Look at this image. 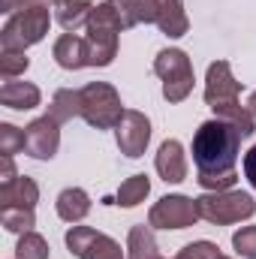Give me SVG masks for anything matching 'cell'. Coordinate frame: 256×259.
I'll return each instance as SVG.
<instances>
[{
  "label": "cell",
  "mask_w": 256,
  "mask_h": 259,
  "mask_svg": "<svg viewBox=\"0 0 256 259\" xmlns=\"http://www.w3.org/2000/svg\"><path fill=\"white\" fill-rule=\"evenodd\" d=\"M241 151V136L238 130L220 118L199 124L193 136V163L199 175H229L235 172Z\"/></svg>",
  "instance_id": "obj_1"
},
{
  "label": "cell",
  "mask_w": 256,
  "mask_h": 259,
  "mask_svg": "<svg viewBox=\"0 0 256 259\" xmlns=\"http://www.w3.org/2000/svg\"><path fill=\"white\" fill-rule=\"evenodd\" d=\"M121 18L115 12V6L106 0L94 9L91 24H88V36H84V55L88 66H109L118 55V33H121Z\"/></svg>",
  "instance_id": "obj_2"
},
{
  "label": "cell",
  "mask_w": 256,
  "mask_h": 259,
  "mask_svg": "<svg viewBox=\"0 0 256 259\" xmlns=\"http://www.w3.org/2000/svg\"><path fill=\"white\" fill-rule=\"evenodd\" d=\"M199 220H208L214 226H229L241 223L256 214V202L244 190H220V193H205L196 199Z\"/></svg>",
  "instance_id": "obj_3"
},
{
  "label": "cell",
  "mask_w": 256,
  "mask_h": 259,
  "mask_svg": "<svg viewBox=\"0 0 256 259\" xmlns=\"http://www.w3.org/2000/svg\"><path fill=\"white\" fill-rule=\"evenodd\" d=\"M124 106L118 91L109 81H91L81 88V118L97 130H115L124 118Z\"/></svg>",
  "instance_id": "obj_4"
},
{
  "label": "cell",
  "mask_w": 256,
  "mask_h": 259,
  "mask_svg": "<svg viewBox=\"0 0 256 259\" xmlns=\"http://www.w3.org/2000/svg\"><path fill=\"white\" fill-rule=\"evenodd\" d=\"M154 72L163 78V97L169 103H184L193 91V64L187 52L181 49H163L154 58Z\"/></svg>",
  "instance_id": "obj_5"
},
{
  "label": "cell",
  "mask_w": 256,
  "mask_h": 259,
  "mask_svg": "<svg viewBox=\"0 0 256 259\" xmlns=\"http://www.w3.org/2000/svg\"><path fill=\"white\" fill-rule=\"evenodd\" d=\"M49 9H18L9 15L6 27L0 30V46L12 49V52H24L36 42H42V36L49 33Z\"/></svg>",
  "instance_id": "obj_6"
},
{
  "label": "cell",
  "mask_w": 256,
  "mask_h": 259,
  "mask_svg": "<svg viewBox=\"0 0 256 259\" xmlns=\"http://www.w3.org/2000/svg\"><path fill=\"white\" fill-rule=\"evenodd\" d=\"M66 247L78 259H127L115 238H109L91 226H75V223L66 232Z\"/></svg>",
  "instance_id": "obj_7"
},
{
  "label": "cell",
  "mask_w": 256,
  "mask_h": 259,
  "mask_svg": "<svg viewBox=\"0 0 256 259\" xmlns=\"http://www.w3.org/2000/svg\"><path fill=\"white\" fill-rule=\"evenodd\" d=\"M199 220V211H196V199L190 196H163L151 214H148V226L151 229H187Z\"/></svg>",
  "instance_id": "obj_8"
},
{
  "label": "cell",
  "mask_w": 256,
  "mask_h": 259,
  "mask_svg": "<svg viewBox=\"0 0 256 259\" xmlns=\"http://www.w3.org/2000/svg\"><path fill=\"white\" fill-rule=\"evenodd\" d=\"M61 148V124L52 115H42L24 127V154L33 160H52Z\"/></svg>",
  "instance_id": "obj_9"
},
{
  "label": "cell",
  "mask_w": 256,
  "mask_h": 259,
  "mask_svg": "<svg viewBox=\"0 0 256 259\" xmlns=\"http://www.w3.org/2000/svg\"><path fill=\"white\" fill-rule=\"evenodd\" d=\"M241 88L244 84L232 75L229 61H214V64L208 66V75H205V103L211 109L226 106V103H238Z\"/></svg>",
  "instance_id": "obj_10"
},
{
  "label": "cell",
  "mask_w": 256,
  "mask_h": 259,
  "mask_svg": "<svg viewBox=\"0 0 256 259\" xmlns=\"http://www.w3.org/2000/svg\"><path fill=\"white\" fill-rule=\"evenodd\" d=\"M115 139H118L121 154H127L130 160H136V157L145 154V148H148V142H151V121H148L142 112L127 109L124 118H121L118 127H115Z\"/></svg>",
  "instance_id": "obj_11"
},
{
  "label": "cell",
  "mask_w": 256,
  "mask_h": 259,
  "mask_svg": "<svg viewBox=\"0 0 256 259\" xmlns=\"http://www.w3.org/2000/svg\"><path fill=\"white\" fill-rule=\"evenodd\" d=\"M154 169L166 184H181L187 178V157L178 139H166L154 157Z\"/></svg>",
  "instance_id": "obj_12"
},
{
  "label": "cell",
  "mask_w": 256,
  "mask_h": 259,
  "mask_svg": "<svg viewBox=\"0 0 256 259\" xmlns=\"http://www.w3.org/2000/svg\"><path fill=\"white\" fill-rule=\"evenodd\" d=\"M39 100H42V94H39V88H36L33 81H15V78H9V81H3V88H0V103H3L6 109H15V112L36 109Z\"/></svg>",
  "instance_id": "obj_13"
},
{
  "label": "cell",
  "mask_w": 256,
  "mask_h": 259,
  "mask_svg": "<svg viewBox=\"0 0 256 259\" xmlns=\"http://www.w3.org/2000/svg\"><path fill=\"white\" fill-rule=\"evenodd\" d=\"M157 27L166 36H172V39L184 36L190 30V18L184 12V0H157Z\"/></svg>",
  "instance_id": "obj_14"
},
{
  "label": "cell",
  "mask_w": 256,
  "mask_h": 259,
  "mask_svg": "<svg viewBox=\"0 0 256 259\" xmlns=\"http://www.w3.org/2000/svg\"><path fill=\"white\" fill-rule=\"evenodd\" d=\"M36 202H39V187L27 175H18L12 184L0 187V208H36Z\"/></svg>",
  "instance_id": "obj_15"
},
{
  "label": "cell",
  "mask_w": 256,
  "mask_h": 259,
  "mask_svg": "<svg viewBox=\"0 0 256 259\" xmlns=\"http://www.w3.org/2000/svg\"><path fill=\"white\" fill-rule=\"evenodd\" d=\"M121 18V27L130 30L136 24H157V0H109Z\"/></svg>",
  "instance_id": "obj_16"
},
{
  "label": "cell",
  "mask_w": 256,
  "mask_h": 259,
  "mask_svg": "<svg viewBox=\"0 0 256 259\" xmlns=\"http://www.w3.org/2000/svg\"><path fill=\"white\" fill-rule=\"evenodd\" d=\"M55 9H58V24L64 27L66 33H75V30L91 24V15H94L97 6L88 3V0H61Z\"/></svg>",
  "instance_id": "obj_17"
},
{
  "label": "cell",
  "mask_w": 256,
  "mask_h": 259,
  "mask_svg": "<svg viewBox=\"0 0 256 259\" xmlns=\"http://www.w3.org/2000/svg\"><path fill=\"white\" fill-rule=\"evenodd\" d=\"M91 211V196L81 187H66L58 196V217L66 223H81Z\"/></svg>",
  "instance_id": "obj_18"
},
{
  "label": "cell",
  "mask_w": 256,
  "mask_h": 259,
  "mask_svg": "<svg viewBox=\"0 0 256 259\" xmlns=\"http://www.w3.org/2000/svg\"><path fill=\"white\" fill-rule=\"evenodd\" d=\"M52 55H55L58 66H64V69H81V66H88L84 39H81V36H75V33H64V36L55 42Z\"/></svg>",
  "instance_id": "obj_19"
},
{
  "label": "cell",
  "mask_w": 256,
  "mask_h": 259,
  "mask_svg": "<svg viewBox=\"0 0 256 259\" xmlns=\"http://www.w3.org/2000/svg\"><path fill=\"white\" fill-rule=\"evenodd\" d=\"M127 259H163L157 250V241H154V229L139 223L133 226L127 235Z\"/></svg>",
  "instance_id": "obj_20"
},
{
  "label": "cell",
  "mask_w": 256,
  "mask_h": 259,
  "mask_svg": "<svg viewBox=\"0 0 256 259\" xmlns=\"http://www.w3.org/2000/svg\"><path fill=\"white\" fill-rule=\"evenodd\" d=\"M49 115L58 121V124H66L72 118L81 115V91H72V88H61L55 97H52V106H49Z\"/></svg>",
  "instance_id": "obj_21"
},
{
  "label": "cell",
  "mask_w": 256,
  "mask_h": 259,
  "mask_svg": "<svg viewBox=\"0 0 256 259\" xmlns=\"http://www.w3.org/2000/svg\"><path fill=\"white\" fill-rule=\"evenodd\" d=\"M214 115H217L220 121L232 124V127L238 130V136H241V139H250V136L256 133L253 115H250V109H247V106H241V103H226V106H217V109H214Z\"/></svg>",
  "instance_id": "obj_22"
},
{
  "label": "cell",
  "mask_w": 256,
  "mask_h": 259,
  "mask_svg": "<svg viewBox=\"0 0 256 259\" xmlns=\"http://www.w3.org/2000/svg\"><path fill=\"white\" fill-rule=\"evenodd\" d=\"M0 223L6 232L24 235V232H33L36 214H33V208H0Z\"/></svg>",
  "instance_id": "obj_23"
},
{
  "label": "cell",
  "mask_w": 256,
  "mask_h": 259,
  "mask_svg": "<svg viewBox=\"0 0 256 259\" xmlns=\"http://www.w3.org/2000/svg\"><path fill=\"white\" fill-rule=\"evenodd\" d=\"M151 193V181H148V175H133L127 178L121 187H118V205H124V208H136L139 202H145V196Z\"/></svg>",
  "instance_id": "obj_24"
},
{
  "label": "cell",
  "mask_w": 256,
  "mask_h": 259,
  "mask_svg": "<svg viewBox=\"0 0 256 259\" xmlns=\"http://www.w3.org/2000/svg\"><path fill=\"white\" fill-rule=\"evenodd\" d=\"M15 259H49V241L36 232H24L15 244Z\"/></svg>",
  "instance_id": "obj_25"
},
{
  "label": "cell",
  "mask_w": 256,
  "mask_h": 259,
  "mask_svg": "<svg viewBox=\"0 0 256 259\" xmlns=\"http://www.w3.org/2000/svg\"><path fill=\"white\" fill-rule=\"evenodd\" d=\"M27 66H30V58L24 52H12V49L0 52V75L6 81L15 78V75H21V72H27Z\"/></svg>",
  "instance_id": "obj_26"
},
{
  "label": "cell",
  "mask_w": 256,
  "mask_h": 259,
  "mask_svg": "<svg viewBox=\"0 0 256 259\" xmlns=\"http://www.w3.org/2000/svg\"><path fill=\"white\" fill-rule=\"evenodd\" d=\"M18 151H24V130L0 124V157H15Z\"/></svg>",
  "instance_id": "obj_27"
},
{
  "label": "cell",
  "mask_w": 256,
  "mask_h": 259,
  "mask_svg": "<svg viewBox=\"0 0 256 259\" xmlns=\"http://www.w3.org/2000/svg\"><path fill=\"white\" fill-rule=\"evenodd\" d=\"M232 247L235 253L244 259H256V226H241L232 235Z\"/></svg>",
  "instance_id": "obj_28"
},
{
  "label": "cell",
  "mask_w": 256,
  "mask_h": 259,
  "mask_svg": "<svg viewBox=\"0 0 256 259\" xmlns=\"http://www.w3.org/2000/svg\"><path fill=\"white\" fill-rule=\"evenodd\" d=\"M199 187L208 190V193H220V190H232L235 181H238V172H229V175H196Z\"/></svg>",
  "instance_id": "obj_29"
},
{
  "label": "cell",
  "mask_w": 256,
  "mask_h": 259,
  "mask_svg": "<svg viewBox=\"0 0 256 259\" xmlns=\"http://www.w3.org/2000/svg\"><path fill=\"white\" fill-rule=\"evenodd\" d=\"M217 256H220V247L214 241H193L187 247H181L175 259H217Z\"/></svg>",
  "instance_id": "obj_30"
},
{
  "label": "cell",
  "mask_w": 256,
  "mask_h": 259,
  "mask_svg": "<svg viewBox=\"0 0 256 259\" xmlns=\"http://www.w3.org/2000/svg\"><path fill=\"white\" fill-rule=\"evenodd\" d=\"M244 178L250 181V187L256 190V145L244 154Z\"/></svg>",
  "instance_id": "obj_31"
},
{
  "label": "cell",
  "mask_w": 256,
  "mask_h": 259,
  "mask_svg": "<svg viewBox=\"0 0 256 259\" xmlns=\"http://www.w3.org/2000/svg\"><path fill=\"white\" fill-rule=\"evenodd\" d=\"M18 175H15V166H12V157H3V163H0V187L3 184H12Z\"/></svg>",
  "instance_id": "obj_32"
},
{
  "label": "cell",
  "mask_w": 256,
  "mask_h": 259,
  "mask_svg": "<svg viewBox=\"0 0 256 259\" xmlns=\"http://www.w3.org/2000/svg\"><path fill=\"white\" fill-rule=\"evenodd\" d=\"M61 0H15V12L18 9H49V6H58Z\"/></svg>",
  "instance_id": "obj_33"
},
{
  "label": "cell",
  "mask_w": 256,
  "mask_h": 259,
  "mask_svg": "<svg viewBox=\"0 0 256 259\" xmlns=\"http://www.w3.org/2000/svg\"><path fill=\"white\" fill-rule=\"evenodd\" d=\"M247 109H250V115H253V121H256V91L250 94V100H247Z\"/></svg>",
  "instance_id": "obj_34"
},
{
  "label": "cell",
  "mask_w": 256,
  "mask_h": 259,
  "mask_svg": "<svg viewBox=\"0 0 256 259\" xmlns=\"http://www.w3.org/2000/svg\"><path fill=\"white\" fill-rule=\"evenodd\" d=\"M217 259H229V256H223V253H220V256H217Z\"/></svg>",
  "instance_id": "obj_35"
}]
</instances>
